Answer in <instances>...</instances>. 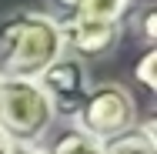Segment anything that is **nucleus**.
<instances>
[{"label": "nucleus", "mask_w": 157, "mask_h": 154, "mask_svg": "<svg viewBox=\"0 0 157 154\" xmlns=\"http://www.w3.org/2000/svg\"><path fill=\"white\" fill-rule=\"evenodd\" d=\"M57 57H63V40L54 17L20 10L0 24V81H37Z\"/></svg>", "instance_id": "nucleus-1"}, {"label": "nucleus", "mask_w": 157, "mask_h": 154, "mask_svg": "<svg viewBox=\"0 0 157 154\" xmlns=\"http://www.w3.org/2000/svg\"><path fill=\"white\" fill-rule=\"evenodd\" d=\"M54 117L57 114L37 81H0V134L10 144H37Z\"/></svg>", "instance_id": "nucleus-2"}, {"label": "nucleus", "mask_w": 157, "mask_h": 154, "mask_svg": "<svg viewBox=\"0 0 157 154\" xmlns=\"http://www.w3.org/2000/svg\"><path fill=\"white\" fill-rule=\"evenodd\" d=\"M74 121H77L74 127H80L84 134H90L104 144V141L124 134L137 124V104H134L127 87L107 81V84H97V87L87 91L80 111L74 114Z\"/></svg>", "instance_id": "nucleus-3"}, {"label": "nucleus", "mask_w": 157, "mask_h": 154, "mask_svg": "<svg viewBox=\"0 0 157 154\" xmlns=\"http://www.w3.org/2000/svg\"><path fill=\"white\" fill-rule=\"evenodd\" d=\"M37 87L47 94L54 114L74 117V114L80 111L87 91H90V84H87V67H84V61H77V57H57L50 67H44V70L37 74Z\"/></svg>", "instance_id": "nucleus-4"}, {"label": "nucleus", "mask_w": 157, "mask_h": 154, "mask_svg": "<svg viewBox=\"0 0 157 154\" xmlns=\"http://www.w3.org/2000/svg\"><path fill=\"white\" fill-rule=\"evenodd\" d=\"M60 27L63 50H74L77 61H97L104 54H110L121 40L117 24H100V20H84V17H63L57 20Z\"/></svg>", "instance_id": "nucleus-5"}, {"label": "nucleus", "mask_w": 157, "mask_h": 154, "mask_svg": "<svg viewBox=\"0 0 157 154\" xmlns=\"http://www.w3.org/2000/svg\"><path fill=\"white\" fill-rule=\"evenodd\" d=\"M134 0H54L57 10H67V17H84V20H100V24H124Z\"/></svg>", "instance_id": "nucleus-6"}, {"label": "nucleus", "mask_w": 157, "mask_h": 154, "mask_svg": "<svg viewBox=\"0 0 157 154\" xmlns=\"http://www.w3.org/2000/svg\"><path fill=\"white\" fill-rule=\"evenodd\" d=\"M104 154H157V134L154 124H134L130 131L104 141Z\"/></svg>", "instance_id": "nucleus-7"}, {"label": "nucleus", "mask_w": 157, "mask_h": 154, "mask_svg": "<svg viewBox=\"0 0 157 154\" xmlns=\"http://www.w3.org/2000/svg\"><path fill=\"white\" fill-rule=\"evenodd\" d=\"M47 154H104V144L90 134H84L80 127H67L63 134L54 137Z\"/></svg>", "instance_id": "nucleus-8"}, {"label": "nucleus", "mask_w": 157, "mask_h": 154, "mask_svg": "<svg viewBox=\"0 0 157 154\" xmlns=\"http://www.w3.org/2000/svg\"><path fill=\"white\" fill-rule=\"evenodd\" d=\"M134 77H137L147 91H157V47H147V50H144V57L134 67Z\"/></svg>", "instance_id": "nucleus-9"}, {"label": "nucleus", "mask_w": 157, "mask_h": 154, "mask_svg": "<svg viewBox=\"0 0 157 154\" xmlns=\"http://www.w3.org/2000/svg\"><path fill=\"white\" fill-rule=\"evenodd\" d=\"M154 17H157V10H144V40L154 47Z\"/></svg>", "instance_id": "nucleus-10"}, {"label": "nucleus", "mask_w": 157, "mask_h": 154, "mask_svg": "<svg viewBox=\"0 0 157 154\" xmlns=\"http://www.w3.org/2000/svg\"><path fill=\"white\" fill-rule=\"evenodd\" d=\"M10 154H47V151H40L37 144H13V148H10Z\"/></svg>", "instance_id": "nucleus-11"}, {"label": "nucleus", "mask_w": 157, "mask_h": 154, "mask_svg": "<svg viewBox=\"0 0 157 154\" xmlns=\"http://www.w3.org/2000/svg\"><path fill=\"white\" fill-rule=\"evenodd\" d=\"M10 148H13V144H10V141H7L3 134H0V154H10Z\"/></svg>", "instance_id": "nucleus-12"}]
</instances>
